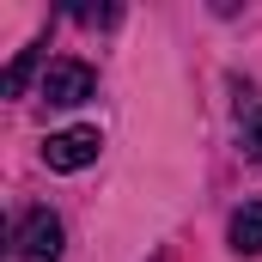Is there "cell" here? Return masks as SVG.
Here are the masks:
<instances>
[{
    "label": "cell",
    "instance_id": "6",
    "mask_svg": "<svg viewBox=\"0 0 262 262\" xmlns=\"http://www.w3.org/2000/svg\"><path fill=\"white\" fill-rule=\"evenodd\" d=\"M244 159H256V165H262V116L244 128Z\"/></svg>",
    "mask_w": 262,
    "mask_h": 262
},
{
    "label": "cell",
    "instance_id": "4",
    "mask_svg": "<svg viewBox=\"0 0 262 262\" xmlns=\"http://www.w3.org/2000/svg\"><path fill=\"white\" fill-rule=\"evenodd\" d=\"M232 250L238 256H262V201H244L232 213Z\"/></svg>",
    "mask_w": 262,
    "mask_h": 262
},
{
    "label": "cell",
    "instance_id": "5",
    "mask_svg": "<svg viewBox=\"0 0 262 262\" xmlns=\"http://www.w3.org/2000/svg\"><path fill=\"white\" fill-rule=\"evenodd\" d=\"M37 49H43V43H31V49H18V55H12L6 79H0V92H6V98H18V92L31 85V73H37Z\"/></svg>",
    "mask_w": 262,
    "mask_h": 262
},
{
    "label": "cell",
    "instance_id": "3",
    "mask_svg": "<svg viewBox=\"0 0 262 262\" xmlns=\"http://www.w3.org/2000/svg\"><path fill=\"white\" fill-rule=\"evenodd\" d=\"M92 92H98V73L85 61H73V55L67 61H49V73H43V98L49 104H85Z\"/></svg>",
    "mask_w": 262,
    "mask_h": 262
},
{
    "label": "cell",
    "instance_id": "1",
    "mask_svg": "<svg viewBox=\"0 0 262 262\" xmlns=\"http://www.w3.org/2000/svg\"><path fill=\"white\" fill-rule=\"evenodd\" d=\"M61 220L49 213V207H31L25 220H18V232H12V250L18 262H61Z\"/></svg>",
    "mask_w": 262,
    "mask_h": 262
},
{
    "label": "cell",
    "instance_id": "2",
    "mask_svg": "<svg viewBox=\"0 0 262 262\" xmlns=\"http://www.w3.org/2000/svg\"><path fill=\"white\" fill-rule=\"evenodd\" d=\"M98 152H104L98 128H61V134H49V146H43L49 171H85V165H98Z\"/></svg>",
    "mask_w": 262,
    "mask_h": 262
}]
</instances>
